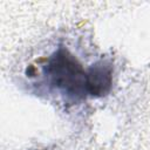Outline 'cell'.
<instances>
[{"label":"cell","instance_id":"1","mask_svg":"<svg viewBox=\"0 0 150 150\" xmlns=\"http://www.w3.org/2000/svg\"><path fill=\"white\" fill-rule=\"evenodd\" d=\"M42 75L47 84L74 101L90 97V67L63 46L57 47L42 63Z\"/></svg>","mask_w":150,"mask_h":150}]
</instances>
